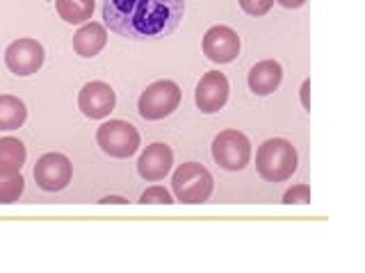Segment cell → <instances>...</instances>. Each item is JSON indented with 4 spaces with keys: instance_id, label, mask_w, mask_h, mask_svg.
Returning <instances> with one entry per match:
<instances>
[{
    "instance_id": "cell-1",
    "label": "cell",
    "mask_w": 365,
    "mask_h": 273,
    "mask_svg": "<svg viewBox=\"0 0 365 273\" xmlns=\"http://www.w3.org/2000/svg\"><path fill=\"white\" fill-rule=\"evenodd\" d=\"M185 14V0H106L108 28L130 41H155L171 34Z\"/></svg>"
},
{
    "instance_id": "cell-2",
    "label": "cell",
    "mask_w": 365,
    "mask_h": 273,
    "mask_svg": "<svg viewBox=\"0 0 365 273\" xmlns=\"http://www.w3.org/2000/svg\"><path fill=\"white\" fill-rule=\"evenodd\" d=\"M256 168L267 182H283L297 171V151L288 139H267L256 153Z\"/></svg>"
},
{
    "instance_id": "cell-3",
    "label": "cell",
    "mask_w": 365,
    "mask_h": 273,
    "mask_svg": "<svg viewBox=\"0 0 365 273\" xmlns=\"http://www.w3.org/2000/svg\"><path fill=\"white\" fill-rule=\"evenodd\" d=\"M171 187H174V193L180 203H205L212 193V176L203 164L187 162L176 168L174 178H171Z\"/></svg>"
},
{
    "instance_id": "cell-4",
    "label": "cell",
    "mask_w": 365,
    "mask_h": 273,
    "mask_svg": "<svg viewBox=\"0 0 365 273\" xmlns=\"http://www.w3.org/2000/svg\"><path fill=\"white\" fill-rule=\"evenodd\" d=\"M180 102V87L171 80H158L140 96L137 109H140L142 119L146 121H160L169 117L171 112L178 107Z\"/></svg>"
},
{
    "instance_id": "cell-5",
    "label": "cell",
    "mask_w": 365,
    "mask_h": 273,
    "mask_svg": "<svg viewBox=\"0 0 365 273\" xmlns=\"http://www.w3.org/2000/svg\"><path fill=\"white\" fill-rule=\"evenodd\" d=\"M96 141L103 148V153L112 157H130L140 148V132L128 121H108L96 130Z\"/></svg>"
},
{
    "instance_id": "cell-6",
    "label": "cell",
    "mask_w": 365,
    "mask_h": 273,
    "mask_svg": "<svg viewBox=\"0 0 365 273\" xmlns=\"http://www.w3.org/2000/svg\"><path fill=\"white\" fill-rule=\"evenodd\" d=\"M212 157L226 171H242L251 159V144L240 130H224L212 141Z\"/></svg>"
},
{
    "instance_id": "cell-7",
    "label": "cell",
    "mask_w": 365,
    "mask_h": 273,
    "mask_svg": "<svg viewBox=\"0 0 365 273\" xmlns=\"http://www.w3.org/2000/svg\"><path fill=\"white\" fill-rule=\"evenodd\" d=\"M73 176V166L62 153H46L37 159L34 180L43 191H62Z\"/></svg>"
},
{
    "instance_id": "cell-8",
    "label": "cell",
    "mask_w": 365,
    "mask_h": 273,
    "mask_svg": "<svg viewBox=\"0 0 365 273\" xmlns=\"http://www.w3.org/2000/svg\"><path fill=\"white\" fill-rule=\"evenodd\" d=\"M5 64L16 75H32L43 64V46L37 39H19L7 46Z\"/></svg>"
},
{
    "instance_id": "cell-9",
    "label": "cell",
    "mask_w": 365,
    "mask_h": 273,
    "mask_svg": "<svg viewBox=\"0 0 365 273\" xmlns=\"http://www.w3.org/2000/svg\"><path fill=\"white\" fill-rule=\"evenodd\" d=\"M203 53L210 62L228 64L233 62L240 53V37L233 28L228 26H215L205 32L203 37Z\"/></svg>"
},
{
    "instance_id": "cell-10",
    "label": "cell",
    "mask_w": 365,
    "mask_h": 273,
    "mask_svg": "<svg viewBox=\"0 0 365 273\" xmlns=\"http://www.w3.org/2000/svg\"><path fill=\"white\" fill-rule=\"evenodd\" d=\"M117 96L106 82H87L78 94V107L87 119H106L114 109Z\"/></svg>"
},
{
    "instance_id": "cell-11",
    "label": "cell",
    "mask_w": 365,
    "mask_h": 273,
    "mask_svg": "<svg viewBox=\"0 0 365 273\" xmlns=\"http://www.w3.org/2000/svg\"><path fill=\"white\" fill-rule=\"evenodd\" d=\"M228 100V80L220 71H208L197 85V107L205 114L220 112Z\"/></svg>"
},
{
    "instance_id": "cell-12",
    "label": "cell",
    "mask_w": 365,
    "mask_h": 273,
    "mask_svg": "<svg viewBox=\"0 0 365 273\" xmlns=\"http://www.w3.org/2000/svg\"><path fill=\"white\" fill-rule=\"evenodd\" d=\"M174 164V153L167 144H151L142 153L140 162H137V171L144 180H163Z\"/></svg>"
},
{
    "instance_id": "cell-13",
    "label": "cell",
    "mask_w": 365,
    "mask_h": 273,
    "mask_svg": "<svg viewBox=\"0 0 365 273\" xmlns=\"http://www.w3.org/2000/svg\"><path fill=\"white\" fill-rule=\"evenodd\" d=\"M283 80V68L277 60H265L258 62L249 71V89L256 96H267L272 91H277Z\"/></svg>"
},
{
    "instance_id": "cell-14",
    "label": "cell",
    "mask_w": 365,
    "mask_h": 273,
    "mask_svg": "<svg viewBox=\"0 0 365 273\" xmlns=\"http://www.w3.org/2000/svg\"><path fill=\"white\" fill-rule=\"evenodd\" d=\"M108 43V32L101 23H87L73 34V50L80 57H94Z\"/></svg>"
},
{
    "instance_id": "cell-15",
    "label": "cell",
    "mask_w": 365,
    "mask_h": 273,
    "mask_svg": "<svg viewBox=\"0 0 365 273\" xmlns=\"http://www.w3.org/2000/svg\"><path fill=\"white\" fill-rule=\"evenodd\" d=\"M28 119V109L16 96H0V130H16Z\"/></svg>"
},
{
    "instance_id": "cell-16",
    "label": "cell",
    "mask_w": 365,
    "mask_h": 273,
    "mask_svg": "<svg viewBox=\"0 0 365 273\" xmlns=\"http://www.w3.org/2000/svg\"><path fill=\"white\" fill-rule=\"evenodd\" d=\"M26 164V146L14 136L0 139V171H21Z\"/></svg>"
},
{
    "instance_id": "cell-17",
    "label": "cell",
    "mask_w": 365,
    "mask_h": 273,
    "mask_svg": "<svg viewBox=\"0 0 365 273\" xmlns=\"http://www.w3.org/2000/svg\"><path fill=\"white\" fill-rule=\"evenodd\" d=\"M57 14H60L66 23H85L91 18V11H94V0H57L55 3Z\"/></svg>"
},
{
    "instance_id": "cell-18",
    "label": "cell",
    "mask_w": 365,
    "mask_h": 273,
    "mask_svg": "<svg viewBox=\"0 0 365 273\" xmlns=\"http://www.w3.org/2000/svg\"><path fill=\"white\" fill-rule=\"evenodd\" d=\"M23 182L19 171H0V203L9 205V203H16L23 193Z\"/></svg>"
},
{
    "instance_id": "cell-19",
    "label": "cell",
    "mask_w": 365,
    "mask_h": 273,
    "mask_svg": "<svg viewBox=\"0 0 365 273\" xmlns=\"http://www.w3.org/2000/svg\"><path fill=\"white\" fill-rule=\"evenodd\" d=\"M274 0H240V7H242L249 16H262L272 9Z\"/></svg>"
},
{
    "instance_id": "cell-20",
    "label": "cell",
    "mask_w": 365,
    "mask_h": 273,
    "mask_svg": "<svg viewBox=\"0 0 365 273\" xmlns=\"http://www.w3.org/2000/svg\"><path fill=\"white\" fill-rule=\"evenodd\" d=\"M144 205H153V203H163V205H169V203H174L169 196V191L165 187H151V189H146L142 193V198H140Z\"/></svg>"
},
{
    "instance_id": "cell-21",
    "label": "cell",
    "mask_w": 365,
    "mask_h": 273,
    "mask_svg": "<svg viewBox=\"0 0 365 273\" xmlns=\"http://www.w3.org/2000/svg\"><path fill=\"white\" fill-rule=\"evenodd\" d=\"M285 205H292V203H311V187L308 185H297L292 189L285 191L283 196Z\"/></svg>"
},
{
    "instance_id": "cell-22",
    "label": "cell",
    "mask_w": 365,
    "mask_h": 273,
    "mask_svg": "<svg viewBox=\"0 0 365 273\" xmlns=\"http://www.w3.org/2000/svg\"><path fill=\"white\" fill-rule=\"evenodd\" d=\"M308 89H311V80H304V85H302V102H304L306 109H311V100H308Z\"/></svg>"
},
{
    "instance_id": "cell-23",
    "label": "cell",
    "mask_w": 365,
    "mask_h": 273,
    "mask_svg": "<svg viewBox=\"0 0 365 273\" xmlns=\"http://www.w3.org/2000/svg\"><path fill=\"white\" fill-rule=\"evenodd\" d=\"M277 3L285 9H297V7H302L306 0H277Z\"/></svg>"
},
{
    "instance_id": "cell-24",
    "label": "cell",
    "mask_w": 365,
    "mask_h": 273,
    "mask_svg": "<svg viewBox=\"0 0 365 273\" xmlns=\"http://www.w3.org/2000/svg\"><path fill=\"white\" fill-rule=\"evenodd\" d=\"M101 203H125V200L119 198V196H108V198H103Z\"/></svg>"
}]
</instances>
